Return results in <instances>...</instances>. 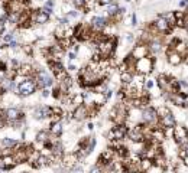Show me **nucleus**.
<instances>
[{
  "mask_svg": "<svg viewBox=\"0 0 188 173\" xmlns=\"http://www.w3.org/2000/svg\"><path fill=\"white\" fill-rule=\"evenodd\" d=\"M154 25L161 35H171L172 30L175 29V28H174V26H172L171 23L162 16V15H158V17L154 20Z\"/></svg>",
  "mask_w": 188,
  "mask_h": 173,
  "instance_id": "obj_10",
  "label": "nucleus"
},
{
  "mask_svg": "<svg viewBox=\"0 0 188 173\" xmlns=\"http://www.w3.org/2000/svg\"><path fill=\"white\" fill-rule=\"evenodd\" d=\"M85 127H87V130L90 131V133H93V131H94V128H96V124H94V121H88Z\"/></svg>",
  "mask_w": 188,
  "mask_h": 173,
  "instance_id": "obj_31",
  "label": "nucleus"
},
{
  "mask_svg": "<svg viewBox=\"0 0 188 173\" xmlns=\"http://www.w3.org/2000/svg\"><path fill=\"white\" fill-rule=\"evenodd\" d=\"M48 130H49L51 134L58 136V137H62L64 133H65V123L62 120H58V121H51L49 126H48Z\"/></svg>",
  "mask_w": 188,
  "mask_h": 173,
  "instance_id": "obj_16",
  "label": "nucleus"
},
{
  "mask_svg": "<svg viewBox=\"0 0 188 173\" xmlns=\"http://www.w3.org/2000/svg\"><path fill=\"white\" fill-rule=\"evenodd\" d=\"M122 39H123L125 45H127V46H130V45H135V43H136V35L132 33V32H127V33H125Z\"/></svg>",
  "mask_w": 188,
  "mask_h": 173,
  "instance_id": "obj_24",
  "label": "nucleus"
},
{
  "mask_svg": "<svg viewBox=\"0 0 188 173\" xmlns=\"http://www.w3.org/2000/svg\"><path fill=\"white\" fill-rule=\"evenodd\" d=\"M17 162L13 157V154L9 156H2L0 157V172H12L17 167Z\"/></svg>",
  "mask_w": 188,
  "mask_h": 173,
  "instance_id": "obj_15",
  "label": "nucleus"
},
{
  "mask_svg": "<svg viewBox=\"0 0 188 173\" xmlns=\"http://www.w3.org/2000/svg\"><path fill=\"white\" fill-rule=\"evenodd\" d=\"M155 88H158V84H156V78H152V76L148 75L143 81V89L150 93V91H154Z\"/></svg>",
  "mask_w": 188,
  "mask_h": 173,
  "instance_id": "obj_22",
  "label": "nucleus"
},
{
  "mask_svg": "<svg viewBox=\"0 0 188 173\" xmlns=\"http://www.w3.org/2000/svg\"><path fill=\"white\" fill-rule=\"evenodd\" d=\"M80 163H81V160H80L78 154H77L74 150H68V152L64 154L62 159H61V165H62V169L65 170V172L74 169L75 166H78Z\"/></svg>",
  "mask_w": 188,
  "mask_h": 173,
  "instance_id": "obj_6",
  "label": "nucleus"
},
{
  "mask_svg": "<svg viewBox=\"0 0 188 173\" xmlns=\"http://www.w3.org/2000/svg\"><path fill=\"white\" fill-rule=\"evenodd\" d=\"M123 2H126V3H130V0H123Z\"/></svg>",
  "mask_w": 188,
  "mask_h": 173,
  "instance_id": "obj_38",
  "label": "nucleus"
},
{
  "mask_svg": "<svg viewBox=\"0 0 188 173\" xmlns=\"http://www.w3.org/2000/svg\"><path fill=\"white\" fill-rule=\"evenodd\" d=\"M0 157H2V154H0Z\"/></svg>",
  "mask_w": 188,
  "mask_h": 173,
  "instance_id": "obj_40",
  "label": "nucleus"
},
{
  "mask_svg": "<svg viewBox=\"0 0 188 173\" xmlns=\"http://www.w3.org/2000/svg\"><path fill=\"white\" fill-rule=\"evenodd\" d=\"M52 17L48 16L46 13H44L41 10V7L32 9V22L35 23V26H45L51 22Z\"/></svg>",
  "mask_w": 188,
  "mask_h": 173,
  "instance_id": "obj_13",
  "label": "nucleus"
},
{
  "mask_svg": "<svg viewBox=\"0 0 188 173\" xmlns=\"http://www.w3.org/2000/svg\"><path fill=\"white\" fill-rule=\"evenodd\" d=\"M26 111L34 121H45V120L49 121V118L52 117V110L48 104H36L30 108H26Z\"/></svg>",
  "mask_w": 188,
  "mask_h": 173,
  "instance_id": "obj_2",
  "label": "nucleus"
},
{
  "mask_svg": "<svg viewBox=\"0 0 188 173\" xmlns=\"http://www.w3.org/2000/svg\"><path fill=\"white\" fill-rule=\"evenodd\" d=\"M21 144V140L16 137H10V136H4L0 139V149H15Z\"/></svg>",
  "mask_w": 188,
  "mask_h": 173,
  "instance_id": "obj_19",
  "label": "nucleus"
},
{
  "mask_svg": "<svg viewBox=\"0 0 188 173\" xmlns=\"http://www.w3.org/2000/svg\"><path fill=\"white\" fill-rule=\"evenodd\" d=\"M72 118L77 123H84L85 120H90V108L85 104L75 107L72 110Z\"/></svg>",
  "mask_w": 188,
  "mask_h": 173,
  "instance_id": "obj_14",
  "label": "nucleus"
},
{
  "mask_svg": "<svg viewBox=\"0 0 188 173\" xmlns=\"http://www.w3.org/2000/svg\"><path fill=\"white\" fill-rule=\"evenodd\" d=\"M182 163H184V166H185V167H188V154L184 157V159H182Z\"/></svg>",
  "mask_w": 188,
  "mask_h": 173,
  "instance_id": "obj_34",
  "label": "nucleus"
},
{
  "mask_svg": "<svg viewBox=\"0 0 188 173\" xmlns=\"http://www.w3.org/2000/svg\"><path fill=\"white\" fill-rule=\"evenodd\" d=\"M49 130L48 128H41V130H38L36 133H35V146H36L38 149H41L44 144L48 141V139H49Z\"/></svg>",
  "mask_w": 188,
  "mask_h": 173,
  "instance_id": "obj_18",
  "label": "nucleus"
},
{
  "mask_svg": "<svg viewBox=\"0 0 188 173\" xmlns=\"http://www.w3.org/2000/svg\"><path fill=\"white\" fill-rule=\"evenodd\" d=\"M135 80V74L130 71H123V72H119V82L120 85H129L132 84Z\"/></svg>",
  "mask_w": 188,
  "mask_h": 173,
  "instance_id": "obj_21",
  "label": "nucleus"
},
{
  "mask_svg": "<svg viewBox=\"0 0 188 173\" xmlns=\"http://www.w3.org/2000/svg\"><path fill=\"white\" fill-rule=\"evenodd\" d=\"M38 93H39V97L42 100H46V98H51V95H52V88H41Z\"/></svg>",
  "mask_w": 188,
  "mask_h": 173,
  "instance_id": "obj_26",
  "label": "nucleus"
},
{
  "mask_svg": "<svg viewBox=\"0 0 188 173\" xmlns=\"http://www.w3.org/2000/svg\"><path fill=\"white\" fill-rule=\"evenodd\" d=\"M165 55H167V62L171 67H180L181 63H184V55H181L180 52H177L169 46L165 48Z\"/></svg>",
  "mask_w": 188,
  "mask_h": 173,
  "instance_id": "obj_11",
  "label": "nucleus"
},
{
  "mask_svg": "<svg viewBox=\"0 0 188 173\" xmlns=\"http://www.w3.org/2000/svg\"><path fill=\"white\" fill-rule=\"evenodd\" d=\"M140 121L148 124L150 127H156L159 126V115L158 110L154 106H148L142 110V115H140Z\"/></svg>",
  "mask_w": 188,
  "mask_h": 173,
  "instance_id": "obj_5",
  "label": "nucleus"
},
{
  "mask_svg": "<svg viewBox=\"0 0 188 173\" xmlns=\"http://www.w3.org/2000/svg\"><path fill=\"white\" fill-rule=\"evenodd\" d=\"M162 173H177L174 169H165V170H162Z\"/></svg>",
  "mask_w": 188,
  "mask_h": 173,
  "instance_id": "obj_35",
  "label": "nucleus"
},
{
  "mask_svg": "<svg viewBox=\"0 0 188 173\" xmlns=\"http://www.w3.org/2000/svg\"><path fill=\"white\" fill-rule=\"evenodd\" d=\"M174 141L177 143L178 147H184L185 144H188V128L182 124H177L174 127V136H172Z\"/></svg>",
  "mask_w": 188,
  "mask_h": 173,
  "instance_id": "obj_7",
  "label": "nucleus"
},
{
  "mask_svg": "<svg viewBox=\"0 0 188 173\" xmlns=\"http://www.w3.org/2000/svg\"><path fill=\"white\" fill-rule=\"evenodd\" d=\"M130 25H132V26H138V15H136L135 12L130 15Z\"/></svg>",
  "mask_w": 188,
  "mask_h": 173,
  "instance_id": "obj_30",
  "label": "nucleus"
},
{
  "mask_svg": "<svg viewBox=\"0 0 188 173\" xmlns=\"http://www.w3.org/2000/svg\"><path fill=\"white\" fill-rule=\"evenodd\" d=\"M148 48H149V54L154 56H158L161 52L163 51V48H165V45H163L162 39L161 38H155L152 39L149 43H148Z\"/></svg>",
  "mask_w": 188,
  "mask_h": 173,
  "instance_id": "obj_17",
  "label": "nucleus"
},
{
  "mask_svg": "<svg viewBox=\"0 0 188 173\" xmlns=\"http://www.w3.org/2000/svg\"><path fill=\"white\" fill-rule=\"evenodd\" d=\"M155 67H156V56L154 55L145 56V58H140L136 61V63H135V74L148 76L154 72Z\"/></svg>",
  "mask_w": 188,
  "mask_h": 173,
  "instance_id": "obj_3",
  "label": "nucleus"
},
{
  "mask_svg": "<svg viewBox=\"0 0 188 173\" xmlns=\"http://www.w3.org/2000/svg\"><path fill=\"white\" fill-rule=\"evenodd\" d=\"M17 74L22 78H28V76H34L35 74V67L32 62H22L21 68L17 69Z\"/></svg>",
  "mask_w": 188,
  "mask_h": 173,
  "instance_id": "obj_20",
  "label": "nucleus"
},
{
  "mask_svg": "<svg viewBox=\"0 0 188 173\" xmlns=\"http://www.w3.org/2000/svg\"><path fill=\"white\" fill-rule=\"evenodd\" d=\"M113 2H116V0H97V4H99L100 7H107V6L112 4Z\"/></svg>",
  "mask_w": 188,
  "mask_h": 173,
  "instance_id": "obj_29",
  "label": "nucleus"
},
{
  "mask_svg": "<svg viewBox=\"0 0 188 173\" xmlns=\"http://www.w3.org/2000/svg\"><path fill=\"white\" fill-rule=\"evenodd\" d=\"M113 160H116V150L112 149L110 146H107V147L103 149V150L100 152V154L97 156L96 163L99 166H101V167H104L106 165L112 163Z\"/></svg>",
  "mask_w": 188,
  "mask_h": 173,
  "instance_id": "obj_8",
  "label": "nucleus"
},
{
  "mask_svg": "<svg viewBox=\"0 0 188 173\" xmlns=\"http://www.w3.org/2000/svg\"><path fill=\"white\" fill-rule=\"evenodd\" d=\"M65 67H67L68 74L72 75V76H75L77 74H78V71H80V65H78V63H75V61H74V62H68Z\"/></svg>",
  "mask_w": 188,
  "mask_h": 173,
  "instance_id": "obj_25",
  "label": "nucleus"
},
{
  "mask_svg": "<svg viewBox=\"0 0 188 173\" xmlns=\"http://www.w3.org/2000/svg\"><path fill=\"white\" fill-rule=\"evenodd\" d=\"M62 95H64V94L61 93V89L58 88V85H55V87H52V95H51V97L54 98L55 101H59Z\"/></svg>",
  "mask_w": 188,
  "mask_h": 173,
  "instance_id": "obj_27",
  "label": "nucleus"
},
{
  "mask_svg": "<svg viewBox=\"0 0 188 173\" xmlns=\"http://www.w3.org/2000/svg\"><path fill=\"white\" fill-rule=\"evenodd\" d=\"M34 78L38 84V88H52L57 85V81L52 76V74L49 72L48 68H41V69H36L34 74Z\"/></svg>",
  "mask_w": 188,
  "mask_h": 173,
  "instance_id": "obj_4",
  "label": "nucleus"
},
{
  "mask_svg": "<svg viewBox=\"0 0 188 173\" xmlns=\"http://www.w3.org/2000/svg\"><path fill=\"white\" fill-rule=\"evenodd\" d=\"M178 6H180L181 9H187L188 7V2L187 0H180V2H178Z\"/></svg>",
  "mask_w": 188,
  "mask_h": 173,
  "instance_id": "obj_33",
  "label": "nucleus"
},
{
  "mask_svg": "<svg viewBox=\"0 0 188 173\" xmlns=\"http://www.w3.org/2000/svg\"><path fill=\"white\" fill-rule=\"evenodd\" d=\"M154 166H155L154 159H149V157H145V156L142 157V160H140V172L148 173Z\"/></svg>",
  "mask_w": 188,
  "mask_h": 173,
  "instance_id": "obj_23",
  "label": "nucleus"
},
{
  "mask_svg": "<svg viewBox=\"0 0 188 173\" xmlns=\"http://www.w3.org/2000/svg\"><path fill=\"white\" fill-rule=\"evenodd\" d=\"M44 6H46V7H49V9H55V2L54 0H46L45 3H44Z\"/></svg>",
  "mask_w": 188,
  "mask_h": 173,
  "instance_id": "obj_32",
  "label": "nucleus"
},
{
  "mask_svg": "<svg viewBox=\"0 0 188 173\" xmlns=\"http://www.w3.org/2000/svg\"><path fill=\"white\" fill-rule=\"evenodd\" d=\"M87 173H103V167L99 166L97 163H94L87 169Z\"/></svg>",
  "mask_w": 188,
  "mask_h": 173,
  "instance_id": "obj_28",
  "label": "nucleus"
},
{
  "mask_svg": "<svg viewBox=\"0 0 188 173\" xmlns=\"http://www.w3.org/2000/svg\"><path fill=\"white\" fill-rule=\"evenodd\" d=\"M38 2H41V3H45L46 0H38Z\"/></svg>",
  "mask_w": 188,
  "mask_h": 173,
  "instance_id": "obj_37",
  "label": "nucleus"
},
{
  "mask_svg": "<svg viewBox=\"0 0 188 173\" xmlns=\"http://www.w3.org/2000/svg\"><path fill=\"white\" fill-rule=\"evenodd\" d=\"M16 81H17L16 94L22 98V100H26V98L34 97L35 94L39 91V88H38V84H36V81H35L34 76H28V78L17 76Z\"/></svg>",
  "mask_w": 188,
  "mask_h": 173,
  "instance_id": "obj_1",
  "label": "nucleus"
},
{
  "mask_svg": "<svg viewBox=\"0 0 188 173\" xmlns=\"http://www.w3.org/2000/svg\"><path fill=\"white\" fill-rule=\"evenodd\" d=\"M2 2H3V0H0V3H2Z\"/></svg>",
  "mask_w": 188,
  "mask_h": 173,
  "instance_id": "obj_39",
  "label": "nucleus"
},
{
  "mask_svg": "<svg viewBox=\"0 0 188 173\" xmlns=\"http://www.w3.org/2000/svg\"><path fill=\"white\" fill-rule=\"evenodd\" d=\"M187 2H188V0H187Z\"/></svg>",
  "mask_w": 188,
  "mask_h": 173,
  "instance_id": "obj_41",
  "label": "nucleus"
},
{
  "mask_svg": "<svg viewBox=\"0 0 188 173\" xmlns=\"http://www.w3.org/2000/svg\"><path fill=\"white\" fill-rule=\"evenodd\" d=\"M87 22L90 23V26H91V29L94 32H103L106 29V26L109 25V17H104L101 15H93V16H90V19Z\"/></svg>",
  "mask_w": 188,
  "mask_h": 173,
  "instance_id": "obj_9",
  "label": "nucleus"
},
{
  "mask_svg": "<svg viewBox=\"0 0 188 173\" xmlns=\"http://www.w3.org/2000/svg\"><path fill=\"white\" fill-rule=\"evenodd\" d=\"M132 58L133 59H140V58H145V56H149V48H148V43H142V42H136L135 46H132L129 52Z\"/></svg>",
  "mask_w": 188,
  "mask_h": 173,
  "instance_id": "obj_12",
  "label": "nucleus"
},
{
  "mask_svg": "<svg viewBox=\"0 0 188 173\" xmlns=\"http://www.w3.org/2000/svg\"><path fill=\"white\" fill-rule=\"evenodd\" d=\"M19 173H32V170H21Z\"/></svg>",
  "mask_w": 188,
  "mask_h": 173,
  "instance_id": "obj_36",
  "label": "nucleus"
}]
</instances>
